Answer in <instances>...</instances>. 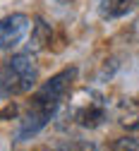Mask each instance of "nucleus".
<instances>
[{"instance_id": "7", "label": "nucleus", "mask_w": 139, "mask_h": 151, "mask_svg": "<svg viewBox=\"0 0 139 151\" xmlns=\"http://www.w3.org/2000/svg\"><path fill=\"white\" fill-rule=\"evenodd\" d=\"M113 151H139V137H120L115 144H113Z\"/></svg>"}, {"instance_id": "4", "label": "nucleus", "mask_w": 139, "mask_h": 151, "mask_svg": "<svg viewBox=\"0 0 139 151\" xmlns=\"http://www.w3.org/2000/svg\"><path fill=\"white\" fill-rule=\"evenodd\" d=\"M29 17L22 12L7 14L0 19V48H14L29 31Z\"/></svg>"}, {"instance_id": "3", "label": "nucleus", "mask_w": 139, "mask_h": 151, "mask_svg": "<svg viewBox=\"0 0 139 151\" xmlns=\"http://www.w3.org/2000/svg\"><path fill=\"white\" fill-rule=\"evenodd\" d=\"M72 118L77 120V125H82L86 129H96L98 125H103L106 120V106L103 99L96 96L94 91H84V96L79 99L72 108Z\"/></svg>"}, {"instance_id": "6", "label": "nucleus", "mask_w": 139, "mask_h": 151, "mask_svg": "<svg viewBox=\"0 0 139 151\" xmlns=\"http://www.w3.org/2000/svg\"><path fill=\"white\" fill-rule=\"evenodd\" d=\"M50 43V29L43 19H36L31 24V36H29V53H38Z\"/></svg>"}, {"instance_id": "1", "label": "nucleus", "mask_w": 139, "mask_h": 151, "mask_svg": "<svg viewBox=\"0 0 139 151\" xmlns=\"http://www.w3.org/2000/svg\"><path fill=\"white\" fill-rule=\"evenodd\" d=\"M74 77H77V70L67 67L63 72H58L55 77H50L48 82H43V86H38V91L31 96V103H29V110L22 120V127H19V139H29L48 125V120L58 113L60 103L70 93Z\"/></svg>"}, {"instance_id": "5", "label": "nucleus", "mask_w": 139, "mask_h": 151, "mask_svg": "<svg viewBox=\"0 0 139 151\" xmlns=\"http://www.w3.org/2000/svg\"><path fill=\"white\" fill-rule=\"evenodd\" d=\"M139 0H98V12L103 19H115V17L127 14Z\"/></svg>"}, {"instance_id": "9", "label": "nucleus", "mask_w": 139, "mask_h": 151, "mask_svg": "<svg viewBox=\"0 0 139 151\" xmlns=\"http://www.w3.org/2000/svg\"><path fill=\"white\" fill-rule=\"evenodd\" d=\"M58 3H63V5H67V3H72V0H58Z\"/></svg>"}, {"instance_id": "8", "label": "nucleus", "mask_w": 139, "mask_h": 151, "mask_svg": "<svg viewBox=\"0 0 139 151\" xmlns=\"http://www.w3.org/2000/svg\"><path fill=\"white\" fill-rule=\"evenodd\" d=\"M65 151H96V146L89 144V142H74V144H70Z\"/></svg>"}, {"instance_id": "2", "label": "nucleus", "mask_w": 139, "mask_h": 151, "mask_svg": "<svg viewBox=\"0 0 139 151\" xmlns=\"http://www.w3.org/2000/svg\"><path fill=\"white\" fill-rule=\"evenodd\" d=\"M38 79V67L31 53H17L0 67V96H19L34 89Z\"/></svg>"}]
</instances>
